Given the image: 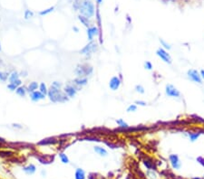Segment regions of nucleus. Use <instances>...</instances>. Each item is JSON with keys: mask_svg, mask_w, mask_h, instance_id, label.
Instances as JSON below:
<instances>
[{"mask_svg": "<svg viewBox=\"0 0 204 179\" xmlns=\"http://www.w3.org/2000/svg\"><path fill=\"white\" fill-rule=\"evenodd\" d=\"M47 96L49 100L54 103H56V102L63 103L68 100V96L64 93V91H62L61 89H56L52 86L50 87V89H48Z\"/></svg>", "mask_w": 204, "mask_h": 179, "instance_id": "obj_1", "label": "nucleus"}, {"mask_svg": "<svg viewBox=\"0 0 204 179\" xmlns=\"http://www.w3.org/2000/svg\"><path fill=\"white\" fill-rule=\"evenodd\" d=\"M79 12L81 15H83L90 19V18H92L95 14V7L94 3H92L91 0H85V1H83L79 8Z\"/></svg>", "mask_w": 204, "mask_h": 179, "instance_id": "obj_2", "label": "nucleus"}, {"mask_svg": "<svg viewBox=\"0 0 204 179\" xmlns=\"http://www.w3.org/2000/svg\"><path fill=\"white\" fill-rule=\"evenodd\" d=\"M75 72L78 77H86L92 73V67L88 64H79L76 68Z\"/></svg>", "mask_w": 204, "mask_h": 179, "instance_id": "obj_3", "label": "nucleus"}, {"mask_svg": "<svg viewBox=\"0 0 204 179\" xmlns=\"http://www.w3.org/2000/svg\"><path fill=\"white\" fill-rule=\"evenodd\" d=\"M165 94L167 97L173 98V99H180L181 97V91L176 88L172 84H166L165 86Z\"/></svg>", "mask_w": 204, "mask_h": 179, "instance_id": "obj_4", "label": "nucleus"}, {"mask_svg": "<svg viewBox=\"0 0 204 179\" xmlns=\"http://www.w3.org/2000/svg\"><path fill=\"white\" fill-rule=\"evenodd\" d=\"M156 55L158 56V57L162 62H164L165 63H167V64H172V58L171 54L168 53V51H167V50L163 49L162 47H160V48L157 49Z\"/></svg>", "mask_w": 204, "mask_h": 179, "instance_id": "obj_5", "label": "nucleus"}, {"mask_svg": "<svg viewBox=\"0 0 204 179\" xmlns=\"http://www.w3.org/2000/svg\"><path fill=\"white\" fill-rule=\"evenodd\" d=\"M187 77L190 81L195 82L197 84H202L203 81L201 79L200 71L196 69H190L187 71Z\"/></svg>", "mask_w": 204, "mask_h": 179, "instance_id": "obj_6", "label": "nucleus"}, {"mask_svg": "<svg viewBox=\"0 0 204 179\" xmlns=\"http://www.w3.org/2000/svg\"><path fill=\"white\" fill-rule=\"evenodd\" d=\"M98 49V44L92 41L90 42L87 45H85L83 48L80 51V53L81 54H83V55H91L92 53H95Z\"/></svg>", "mask_w": 204, "mask_h": 179, "instance_id": "obj_7", "label": "nucleus"}, {"mask_svg": "<svg viewBox=\"0 0 204 179\" xmlns=\"http://www.w3.org/2000/svg\"><path fill=\"white\" fill-rule=\"evenodd\" d=\"M77 91H79V87L77 85H76L73 82V84H71V83L67 84V85L64 89V93H66V95L68 96V98H73V97H75L76 95V93H77Z\"/></svg>", "mask_w": 204, "mask_h": 179, "instance_id": "obj_8", "label": "nucleus"}, {"mask_svg": "<svg viewBox=\"0 0 204 179\" xmlns=\"http://www.w3.org/2000/svg\"><path fill=\"white\" fill-rule=\"evenodd\" d=\"M169 161H170V164L173 169H175V170H179V169H181V159H180L178 155L171 154L169 156Z\"/></svg>", "mask_w": 204, "mask_h": 179, "instance_id": "obj_9", "label": "nucleus"}, {"mask_svg": "<svg viewBox=\"0 0 204 179\" xmlns=\"http://www.w3.org/2000/svg\"><path fill=\"white\" fill-rule=\"evenodd\" d=\"M122 84V79L118 76H114L109 81V88L112 91H117Z\"/></svg>", "mask_w": 204, "mask_h": 179, "instance_id": "obj_10", "label": "nucleus"}, {"mask_svg": "<svg viewBox=\"0 0 204 179\" xmlns=\"http://www.w3.org/2000/svg\"><path fill=\"white\" fill-rule=\"evenodd\" d=\"M97 35L100 36V30L96 26H90L89 28H87V36L90 42L94 40V37Z\"/></svg>", "mask_w": 204, "mask_h": 179, "instance_id": "obj_11", "label": "nucleus"}, {"mask_svg": "<svg viewBox=\"0 0 204 179\" xmlns=\"http://www.w3.org/2000/svg\"><path fill=\"white\" fill-rule=\"evenodd\" d=\"M44 98H45V95H44V94L41 93L39 91H35L30 93V99L35 102H37L41 100H44Z\"/></svg>", "mask_w": 204, "mask_h": 179, "instance_id": "obj_12", "label": "nucleus"}, {"mask_svg": "<svg viewBox=\"0 0 204 179\" xmlns=\"http://www.w3.org/2000/svg\"><path fill=\"white\" fill-rule=\"evenodd\" d=\"M87 78L86 77H78L77 79H76L75 81H73V82L76 84V85H77L79 88L85 86L87 84Z\"/></svg>", "mask_w": 204, "mask_h": 179, "instance_id": "obj_13", "label": "nucleus"}, {"mask_svg": "<svg viewBox=\"0 0 204 179\" xmlns=\"http://www.w3.org/2000/svg\"><path fill=\"white\" fill-rule=\"evenodd\" d=\"M200 134H201L200 131H197V132H189L188 137H189V139L191 140V142H195V141L200 138Z\"/></svg>", "mask_w": 204, "mask_h": 179, "instance_id": "obj_14", "label": "nucleus"}, {"mask_svg": "<svg viewBox=\"0 0 204 179\" xmlns=\"http://www.w3.org/2000/svg\"><path fill=\"white\" fill-rule=\"evenodd\" d=\"M143 164H144V166H145L148 169H149V170H156V168H157L155 163H154V162H152L150 159H145L144 161H143Z\"/></svg>", "mask_w": 204, "mask_h": 179, "instance_id": "obj_15", "label": "nucleus"}, {"mask_svg": "<svg viewBox=\"0 0 204 179\" xmlns=\"http://www.w3.org/2000/svg\"><path fill=\"white\" fill-rule=\"evenodd\" d=\"M27 91H28L29 93H31V92H34V91H35L37 89H39V84L36 82V81H32V82H30V84L28 86H27Z\"/></svg>", "mask_w": 204, "mask_h": 179, "instance_id": "obj_16", "label": "nucleus"}, {"mask_svg": "<svg viewBox=\"0 0 204 179\" xmlns=\"http://www.w3.org/2000/svg\"><path fill=\"white\" fill-rule=\"evenodd\" d=\"M78 19H79V21H80L83 25H85V26H86L87 28L90 27L91 22H90V20H89V18H87V17H85V16H83V15H78Z\"/></svg>", "mask_w": 204, "mask_h": 179, "instance_id": "obj_17", "label": "nucleus"}, {"mask_svg": "<svg viewBox=\"0 0 204 179\" xmlns=\"http://www.w3.org/2000/svg\"><path fill=\"white\" fill-rule=\"evenodd\" d=\"M95 151L98 155H100L102 157H106L107 154H108L107 150L105 148H104V147H95Z\"/></svg>", "mask_w": 204, "mask_h": 179, "instance_id": "obj_18", "label": "nucleus"}, {"mask_svg": "<svg viewBox=\"0 0 204 179\" xmlns=\"http://www.w3.org/2000/svg\"><path fill=\"white\" fill-rule=\"evenodd\" d=\"M27 92V89L23 87V86H20V87H18L16 90V93L17 94L18 96H20V97H25V94Z\"/></svg>", "mask_w": 204, "mask_h": 179, "instance_id": "obj_19", "label": "nucleus"}, {"mask_svg": "<svg viewBox=\"0 0 204 179\" xmlns=\"http://www.w3.org/2000/svg\"><path fill=\"white\" fill-rule=\"evenodd\" d=\"M116 123L117 125L119 126L120 128H122V129H126L129 128V125L126 123V122L123 119H116Z\"/></svg>", "mask_w": 204, "mask_h": 179, "instance_id": "obj_20", "label": "nucleus"}, {"mask_svg": "<svg viewBox=\"0 0 204 179\" xmlns=\"http://www.w3.org/2000/svg\"><path fill=\"white\" fill-rule=\"evenodd\" d=\"M19 79V73H18L17 72L14 71L10 73V75H9V78H8V81L9 82H13L16 80Z\"/></svg>", "mask_w": 204, "mask_h": 179, "instance_id": "obj_21", "label": "nucleus"}, {"mask_svg": "<svg viewBox=\"0 0 204 179\" xmlns=\"http://www.w3.org/2000/svg\"><path fill=\"white\" fill-rule=\"evenodd\" d=\"M85 171L81 168H77L76 171V179H85Z\"/></svg>", "mask_w": 204, "mask_h": 179, "instance_id": "obj_22", "label": "nucleus"}, {"mask_svg": "<svg viewBox=\"0 0 204 179\" xmlns=\"http://www.w3.org/2000/svg\"><path fill=\"white\" fill-rule=\"evenodd\" d=\"M159 42H160V44H161V45H162V47L163 49H165V50H167V51H170V50L172 49L171 44H169L167 41H165V40H163V39H160Z\"/></svg>", "mask_w": 204, "mask_h": 179, "instance_id": "obj_23", "label": "nucleus"}, {"mask_svg": "<svg viewBox=\"0 0 204 179\" xmlns=\"http://www.w3.org/2000/svg\"><path fill=\"white\" fill-rule=\"evenodd\" d=\"M24 171L26 173V174H28V175H32L35 172V166L34 165H29V166H27L25 167H24Z\"/></svg>", "mask_w": 204, "mask_h": 179, "instance_id": "obj_24", "label": "nucleus"}, {"mask_svg": "<svg viewBox=\"0 0 204 179\" xmlns=\"http://www.w3.org/2000/svg\"><path fill=\"white\" fill-rule=\"evenodd\" d=\"M9 75L10 73H8L7 72H4V71H0V81L2 82H5L8 80Z\"/></svg>", "mask_w": 204, "mask_h": 179, "instance_id": "obj_25", "label": "nucleus"}, {"mask_svg": "<svg viewBox=\"0 0 204 179\" xmlns=\"http://www.w3.org/2000/svg\"><path fill=\"white\" fill-rule=\"evenodd\" d=\"M39 91L41 92V93H43L44 95H47V93H48V89H47V87H46V85H45V83H44V82H42V83H40L39 84Z\"/></svg>", "mask_w": 204, "mask_h": 179, "instance_id": "obj_26", "label": "nucleus"}, {"mask_svg": "<svg viewBox=\"0 0 204 179\" xmlns=\"http://www.w3.org/2000/svg\"><path fill=\"white\" fill-rule=\"evenodd\" d=\"M56 142V140L54 138H47V139H43L41 142L38 143V145H45V144H54Z\"/></svg>", "mask_w": 204, "mask_h": 179, "instance_id": "obj_27", "label": "nucleus"}, {"mask_svg": "<svg viewBox=\"0 0 204 179\" xmlns=\"http://www.w3.org/2000/svg\"><path fill=\"white\" fill-rule=\"evenodd\" d=\"M83 1H85V0H75L73 6V8H75L76 11L79 10V8H80V6H81V5L83 4Z\"/></svg>", "mask_w": 204, "mask_h": 179, "instance_id": "obj_28", "label": "nucleus"}, {"mask_svg": "<svg viewBox=\"0 0 204 179\" xmlns=\"http://www.w3.org/2000/svg\"><path fill=\"white\" fill-rule=\"evenodd\" d=\"M59 157H60L61 161H62L64 164H67V163H69V158H68V157H67L66 154H64V153L59 154Z\"/></svg>", "mask_w": 204, "mask_h": 179, "instance_id": "obj_29", "label": "nucleus"}, {"mask_svg": "<svg viewBox=\"0 0 204 179\" xmlns=\"http://www.w3.org/2000/svg\"><path fill=\"white\" fill-rule=\"evenodd\" d=\"M54 10V7L52 6V7H49V8H47V9H45V10L41 11V12L39 13V15H47V14L53 12Z\"/></svg>", "mask_w": 204, "mask_h": 179, "instance_id": "obj_30", "label": "nucleus"}, {"mask_svg": "<svg viewBox=\"0 0 204 179\" xmlns=\"http://www.w3.org/2000/svg\"><path fill=\"white\" fill-rule=\"evenodd\" d=\"M137 110V105L136 104H131L129 105L126 109L127 112H135Z\"/></svg>", "mask_w": 204, "mask_h": 179, "instance_id": "obj_31", "label": "nucleus"}, {"mask_svg": "<svg viewBox=\"0 0 204 179\" xmlns=\"http://www.w3.org/2000/svg\"><path fill=\"white\" fill-rule=\"evenodd\" d=\"M135 91L138 92V93H140V94H143L145 92V90H144L143 86H142V85H136L135 86Z\"/></svg>", "mask_w": 204, "mask_h": 179, "instance_id": "obj_32", "label": "nucleus"}, {"mask_svg": "<svg viewBox=\"0 0 204 179\" xmlns=\"http://www.w3.org/2000/svg\"><path fill=\"white\" fill-rule=\"evenodd\" d=\"M144 68H145L146 70H148V71L152 70V63L151 62H149V61H146V62H144Z\"/></svg>", "mask_w": 204, "mask_h": 179, "instance_id": "obj_33", "label": "nucleus"}, {"mask_svg": "<svg viewBox=\"0 0 204 179\" xmlns=\"http://www.w3.org/2000/svg\"><path fill=\"white\" fill-rule=\"evenodd\" d=\"M33 15H34V13L32 11L25 10V19H29V18L33 17Z\"/></svg>", "mask_w": 204, "mask_h": 179, "instance_id": "obj_34", "label": "nucleus"}, {"mask_svg": "<svg viewBox=\"0 0 204 179\" xmlns=\"http://www.w3.org/2000/svg\"><path fill=\"white\" fill-rule=\"evenodd\" d=\"M52 87H54V88H56V89H61L62 88V83L61 82H58V81H54L52 83Z\"/></svg>", "mask_w": 204, "mask_h": 179, "instance_id": "obj_35", "label": "nucleus"}, {"mask_svg": "<svg viewBox=\"0 0 204 179\" xmlns=\"http://www.w3.org/2000/svg\"><path fill=\"white\" fill-rule=\"evenodd\" d=\"M7 89H8L9 91H16V90L17 89V87L15 85V84H13V83H8Z\"/></svg>", "mask_w": 204, "mask_h": 179, "instance_id": "obj_36", "label": "nucleus"}, {"mask_svg": "<svg viewBox=\"0 0 204 179\" xmlns=\"http://www.w3.org/2000/svg\"><path fill=\"white\" fill-rule=\"evenodd\" d=\"M134 104L139 105V106H143V107H144V106H146V105H147V103H146L145 101H143V100H136V101L134 102Z\"/></svg>", "mask_w": 204, "mask_h": 179, "instance_id": "obj_37", "label": "nucleus"}, {"mask_svg": "<svg viewBox=\"0 0 204 179\" xmlns=\"http://www.w3.org/2000/svg\"><path fill=\"white\" fill-rule=\"evenodd\" d=\"M197 161L204 167V157H197Z\"/></svg>", "mask_w": 204, "mask_h": 179, "instance_id": "obj_38", "label": "nucleus"}, {"mask_svg": "<svg viewBox=\"0 0 204 179\" xmlns=\"http://www.w3.org/2000/svg\"><path fill=\"white\" fill-rule=\"evenodd\" d=\"M200 76H201L202 81H204V70H203V69L200 70Z\"/></svg>", "mask_w": 204, "mask_h": 179, "instance_id": "obj_39", "label": "nucleus"}, {"mask_svg": "<svg viewBox=\"0 0 204 179\" xmlns=\"http://www.w3.org/2000/svg\"><path fill=\"white\" fill-rule=\"evenodd\" d=\"M73 30L75 31L76 33H78V32H79V29H78V28H77L76 26H73Z\"/></svg>", "mask_w": 204, "mask_h": 179, "instance_id": "obj_40", "label": "nucleus"}, {"mask_svg": "<svg viewBox=\"0 0 204 179\" xmlns=\"http://www.w3.org/2000/svg\"><path fill=\"white\" fill-rule=\"evenodd\" d=\"M13 126H14L15 128H22V127H21L20 125H18V124H14Z\"/></svg>", "mask_w": 204, "mask_h": 179, "instance_id": "obj_41", "label": "nucleus"}, {"mask_svg": "<svg viewBox=\"0 0 204 179\" xmlns=\"http://www.w3.org/2000/svg\"><path fill=\"white\" fill-rule=\"evenodd\" d=\"M96 2H97V4H98V5H100V4L103 3V0H96Z\"/></svg>", "mask_w": 204, "mask_h": 179, "instance_id": "obj_42", "label": "nucleus"}, {"mask_svg": "<svg viewBox=\"0 0 204 179\" xmlns=\"http://www.w3.org/2000/svg\"><path fill=\"white\" fill-rule=\"evenodd\" d=\"M172 179H181V178H180V177H178L177 175H176L175 177H173V178H172Z\"/></svg>", "mask_w": 204, "mask_h": 179, "instance_id": "obj_43", "label": "nucleus"}, {"mask_svg": "<svg viewBox=\"0 0 204 179\" xmlns=\"http://www.w3.org/2000/svg\"><path fill=\"white\" fill-rule=\"evenodd\" d=\"M192 179H203V178H200V177H194V178H192Z\"/></svg>", "mask_w": 204, "mask_h": 179, "instance_id": "obj_44", "label": "nucleus"}, {"mask_svg": "<svg viewBox=\"0 0 204 179\" xmlns=\"http://www.w3.org/2000/svg\"><path fill=\"white\" fill-rule=\"evenodd\" d=\"M0 52H1V44H0Z\"/></svg>", "mask_w": 204, "mask_h": 179, "instance_id": "obj_45", "label": "nucleus"}, {"mask_svg": "<svg viewBox=\"0 0 204 179\" xmlns=\"http://www.w3.org/2000/svg\"><path fill=\"white\" fill-rule=\"evenodd\" d=\"M1 63H2V60H1V59H0V64H1Z\"/></svg>", "mask_w": 204, "mask_h": 179, "instance_id": "obj_46", "label": "nucleus"}, {"mask_svg": "<svg viewBox=\"0 0 204 179\" xmlns=\"http://www.w3.org/2000/svg\"><path fill=\"white\" fill-rule=\"evenodd\" d=\"M202 178H203V179H204V175H203V177H202Z\"/></svg>", "mask_w": 204, "mask_h": 179, "instance_id": "obj_47", "label": "nucleus"}]
</instances>
